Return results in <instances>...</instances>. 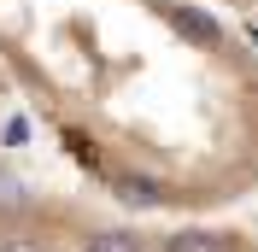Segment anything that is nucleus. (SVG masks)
Wrapping results in <instances>:
<instances>
[{
    "label": "nucleus",
    "instance_id": "f257e3e1",
    "mask_svg": "<svg viewBox=\"0 0 258 252\" xmlns=\"http://www.w3.org/2000/svg\"><path fill=\"white\" fill-rule=\"evenodd\" d=\"M0 71L129 217L258 194V47L206 0H0Z\"/></svg>",
    "mask_w": 258,
    "mask_h": 252
},
{
    "label": "nucleus",
    "instance_id": "f03ea898",
    "mask_svg": "<svg viewBox=\"0 0 258 252\" xmlns=\"http://www.w3.org/2000/svg\"><path fill=\"white\" fill-rule=\"evenodd\" d=\"M0 252H159V217L59 194H0Z\"/></svg>",
    "mask_w": 258,
    "mask_h": 252
},
{
    "label": "nucleus",
    "instance_id": "7ed1b4c3",
    "mask_svg": "<svg viewBox=\"0 0 258 252\" xmlns=\"http://www.w3.org/2000/svg\"><path fill=\"white\" fill-rule=\"evenodd\" d=\"M159 252H258V235L223 217H188V223H159Z\"/></svg>",
    "mask_w": 258,
    "mask_h": 252
},
{
    "label": "nucleus",
    "instance_id": "20e7f679",
    "mask_svg": "<svg viewBox=\"0 0 258 252\" xmlns=\"http://www.w3.org/2000/svg\"><path fill=\"white\" fill-rule=\"evenodd\" d=\"M211 12H229V18H246V24H258V0H206Z\"/></svg>",
    "mask_w": 258,
    "mask_h": 252
}]
</instances>
